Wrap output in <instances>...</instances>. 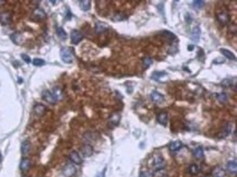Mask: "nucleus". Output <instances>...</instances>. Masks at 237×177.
Masks as SVG:
<instances>
[{
    "label": "nucleus",
    "mask_w": 237,
    "mask_h": 177,
    "mask_svg": "<svg viewBox=\"0 0 237 177\" xmlns=\"http://www.w3.org/2000/svg\"><path fill=\"white\" fill-rule=\"evenodd\" d=\"M161 34L167 35V36H168V37H171V40H175V38H176V36H175V34H173L171 32H168V31H162V32H161Z\"/></svg>",
    "instance_id": "37"
},
{
    "label": "nucleus",
    "mask_w": 237,
    "mask_h": 177,
    "mask_svg": "<svg viewBox=\"0 0 237 177\" xmlns=\"http://www.w3.org/2000/svg\"><path fill=\"white\" fill-rule=\"evenodd\" d=\"M56 33H57V36L59 37L60 40H66L67 38V33L62 27H57Z\"/></svg>",
    "instance_id": "26"
},
{
    "label": "nucleus",
    "mask_w": 237,
    "mask_h": 177,
    "mask_svg": "<svg viewBox=\"0 0 237 177\" xmlns=\"http://www.w3.org/2000/svg\"><path fill=\"white\" fill-rule=\"evenodd\" d=\"M30 149H31V144H30L29 141H23L22 144H21V153L22 155H26L30 152Z\"/></svg>",
    "instance_id": "19"
},
{
    "label": "nucleus",
    "mask_w": 237,
    "mask_h": 177,
    "mask_svg": "<svg viewBox=\"0 0 237 177\" xmlns=\"http://www.w3.org/2000/svg\"><path fill=\"white\" fill-rule=\"evenodd\" d=\"M119 120H120V115L117 114V113H116V114H113L110 116V118H109V121H110V124H111V125H114V126L118 125Z\"/></svg>",
    "instance_id": "24"
},
{
    "label": "nucleus",
    "mask_w": 237,
    "mask_h": 177,
    "mask_svg": "<svg viewBox=\"0 0 237 177\" xmlns=\"http://www.w3.org/2000/svg\"><path fill=\"white\" fill-rule=\"evenodd\" d=\"M157 121H159V124H161V125L163 126L167 125V121H168V115H167V113L166 111H162V113H160V114L157 115Z\"/></svg>",
    "instance_id": "13"
},
{
    "label": "nucleus",
    "mask_w": 237,
    "mask_h": 177,
    "mask_svg": "<svg viewBox=\"0 0 237 177\" xmlns=\"http://www.w3.org/2000/svg\"><path fill=\"white\" fill-rule=\"evenodd\" d=\"M150 96H151V100H152L153 103L159 104V103H162V102L164 101V96L161 94V93H159L157 91H153Z\"/></svg>",
    "instance_id": "9"
},
{
    "label": "nucleus",
    "mask_w": 237,
    "mask_h": 177,
    "mask_svg": "<svg viewBox=\"0 0 237 177\" xmlns=\"http://www.w3.org/2000/svg\"><path fill=\"white\" fill-rule=\"evenodd\" d=\"M70 38H71V43L73 44V45H77V44H79L81 40H82L83 35L80 31H78V30H73V31L71 32Z\"/></svg>",
    "instance_id": "5"
},
{
    "label": "nucleus",
    "mask_w": 237,
    "mask_h": 177,
    "mask_svg": "<svg viewBox=\"0 0 237 177\" xmlns=\"http://www.w3.org/2000/svg\"><path fill=\"white\" fill-rule=\"evenodd\" d=\"M69 159H70L74 164H78V165L82 163V157L80 156V154H79L77 151L70 152V154H69Z\"/></svg>",
    "instance_id": "11"
},
{
    "label": "nucleus",
    "mask_w": 237,
    "mask_h": 177,
    "mask_svg": "<svg viewBox=\"0 0 237 177\" xmlns=\"http://www.w3.org/2000/svg\"><path fill=\"white\" fill-rule=\"evenodd\" d=\"M194 155L196 159H202L204 153H203V148L202 146H197V148L194 150Z\"/></svg>",
    "instance_id": "22"
},
{
    "label": "nucleus",
    "mask_w": 237,
    "mask_h": 177,
    "mask_svg": "<svg viewBox=\"0 0 237 177\" xmlns=\"http://www.w3.org/2000/svg\"><path fill=\"white\" fill-rule=\"evenodd\" d=\"M222 85L223 86H232V80L231 79H225V80H223Z\"/></svg>",
    "instance_id": "38"
},
{
    "label": "nucleus",
    "mask_w": 237,
    "mask_h": 177,
    "mask_svg": "<svg viewBox=\"0 0 237 177\" xmlns=\"http://www.w3.org/2000/svg\"><path fill=\"white\" fill-rule=\"evenodd\" d=\"M75 173H77V167H75L73 164H71V163L67 164V165L62 169V174L65 175L66 177L73 176Z\"/></svg>",
    "instance_id": "4"
},
{
    "label": "nucleus",
    "mask_w": 237,
    "mask_h": 177,
    "mask_svg": "<svg viewBox=\"0 0 237 177\" xmlns=\"http://www.w3.org/2000/svg\"><path fill=\"white\" fill-rule=\"evenodd\" d=\"M80 8L82 9L83 11H88V10L91 8V1H89V0L80 1Z\"/></svg>",
    "instance_id": "25"
},
{
    "label": "nucleus",
    "mask_w": 237,
    "mask_h": 177,
    "mask_svg": "<svg viewBox=\"0 0 237 177\" xmlns=\"http://www.w3.org/2000/svg\"><path fill=\"white\" fill-rule=\"evenodd\" d=\"M0 22L2 24H8L11 22V14L9 12H2L0 14Z\"/></svg>",
    "instance_id": "17"
},
{
    "label": "nucleus",
    "mask_w": 237,
    "mask_h": 177,
    "mask_svg": "<svg viewBox=\"0 0 237 177\" xmlns=\"http://www.w3.org/2000/svg\"><path fill=\"white\" fill-rule=\"evenodd\" d=\"M165 74L166 73L164 71H156V72H154V73H153V76H152V79H153V80H160L161 78L164 77Z\"/></svg>",
    "instance_id": "29"
},
{
    "label": "nucleus",
    "mask_w": 237,
    "mask_h": 177,
    "mask_svg": "<svg viewBox=\"0 0 237 177\" xmlns=\"http://www.w3.org/2000/svg\"><path fill=\"white\" fill-rule=\"evenodd\" d=\"M226 169H227V172H229V174L236 175V173H237V163H236V161H235V160L229 161V162L227 163Z\"/></svg>",
    "instance_id": "12"
},
{
    "label": "nucleus",
    "mask_w": 237,
    "mask_h": 177,
    "mask_svg": "<svg viewBox=\"0 0 237 177\" xmlns=\"http://www.w3.org/2000/svg\"><path fill=\"white\" fill-rule=\"evenodd\" d=\"M200 35H201L200 27H199V26H194L191 31V35H190L191 40H194V42H196V43H198L199 40H200Z\"/></svg>",
    "instance_id": "10"
},
{
    "label": "nucleus",
    "mask_w": 237,
    "mask_h": 177,
    "mask_svg": "<svg viewBox=\"0 0 237 177\" xmlns=\"http://www.w3.org/2000/svg\"><path fill=\"white\" fill-rule=\"evenodd\" d=\"M46 111V107L43 105V104H36L34 106V113L37 115V116H43Z\"/></svg>",
    "instance_id": "16"
},
{
    "label": "nucleus",
    "mask_w": 237,
    "mask_h": 177,
    "mask_svg": "<svg viewBox=\"0 0 237 177\" xmlns=\"http://www.w3.org/2000/svg\"><path fill=\"white\" fill-rule=\"evenodd\" d=\"M140 177H154V174L151 171H144V172H141Z\"/></svg>",
    "instance_id": "35"
},
{
    "label": "nucleus",
    "mask_w": 237,
    "mask_h": 177,
    "mask_svg": "<svg viewBox=\"0 0 237 177\" xmlns=\"http://www.w3.org/2000/svg\"><path fill=\"white\" fill-rule=\"evenodd\" d=\"M108 30V26L104 24L102 22H96L95 24V32H96V34H101V33H104L105 31Z\"/></svg>",
    "instance_id": "14"
},
{
    "label": "nucleus",
    "mask_w": 237,
    "mask_h": 177,
    "mask_svg": "<svg viewBox=\"0 0 237 177\" xmlns=\"http://www.w3.org/2000/svg\"><path fill=\"white\" fill-rule=\"evenodd\" d=\"M181 146H183V143H181V141L177 140V141H173V142L169 143L168 148H169V150H171V151L175 152V151H178L179 149H181Z\"/></svg>",
    "instance_id": "18"
},
{
    "label": "nucleus",
    "mask_w": 237,
    "mask_h": 177,
    "mask_svg": "<svg viewBox=\"0 0 237 177\" xmlns=\"http://www.w3.org/2000/svg\"><path fill=\"white\" fill-rule=\"evenodd\" d=\"M217 100L220 101L221 103H225L226 100H227V95L225 93H221V94H217Z\"/></svg>",
    "instance_id": "34"
},
{
    "label": "nucleus",
    "mask_w": 237,
    "mask_h": 177,
    "mask_svg": "<svg viewBox=\"0 0 237 177\" xmlns=\"http://www.w3.org/2000/svg\"><path fill=\"white\" fill-rule=\"evenodd\" d=\"M21 57H22V59L24 60V61H25L26 63H31V58H30L29 56H27V55L22 54V55H21Z\"/></svg>",
    "instance_id": "39"
},
{
    "label": "nucleus",
    "mask_w": 237,
    "mask_h": 177,
    "mask_svg": "<svg viewBox=\"0 0 237 177\" xmlns=\"http://www.w3.org/2000/svg\"><path fill=\"white\" fill-rule=\"evenodd\" d=\"M213 175H214L215 177H223L224 175H225V172L223 171V169H216L213 171Z\"/></svg>",
    "instance_id": "33"
},
{
    "label": "nucleus",
    "mask_w": 237,
    "mask_h": 177,
    "mask_svg": "<svg viewBox=\"0 0 237 177\" xmlns=\"http://www.w3.org/2000/svg\"><path fill=\"white\" fill-rule=\"evenodd\" d=\"M60 57L63 63H71L73 61V49L70 47H62L60 50Z\"/></svg>",
    "instance_id": "1"
},
{
    "label": "nucleus",
    "mask_w": 237,
    "mask_h": 177,
    "mask_svg": "<svg viewBox=\"0 0 237 177\" xmlns=\"http://www.w3.org/2000/svg\"><path fill=\"white\" fill-rule=\"evenodd\" d=\"M188 50H190V52H191V50H194V45H189L188 46Z\"/></svg>",
    "instance_id": "40"
},
{
    "label": "nucleus",
    "mask_w": 237,
    "mask_h": 177,
    "mask_svg": "<svg viewBox=\"0 0 237 177\" xmlns=\"http://www.w3.org/2000/svg\"><path fill=\"white\" fill-rule=\"evenodd\" d=\"M22 82H23V80L20 78V79H19V83H22Z\"/></svg>",
    "instance_id": "42"
},
{
    "label": "nucleus",
    "mask_w": 237,
    "mask_h": 177,
    "mask_svg": "<svg viewBox=\"0 0 237 177\" xmlns=\"http://www.w3.org/2000/svg\"><path fill=\"white\" fill-rule=\"evenodd\" d=\"M6 2V1H5V0H0V6H1V5H3V3Z\"/></svg>",
    "instance_id": "41"
},
{
    "label": "nucleus",
    "mask_w": 237,
    "mask_h": 177,
    "mask_svg": "<svg viewBox=\"0 0 237 177\" xmlns=\"http://www.w3.org/2000/svg\"><path fill=\"white\" fill-rule=\"evenodd\" d=\"M33 65L36 67H42L45 65V60L40 59V58H35V59L33 60Z\"/></svg>",
    "instance_id": "31"
},
{
    "label": "nucleus",
    "mask_w": 237,
    "mask_h": 177,
    "mask_svg": "<svg viewBox=\"0 0 237 177\" xmlns=\"http://www.w3.org/2000/svg\"><path fill=\"white\" fill-rule=\"evenodd\" d=\"M143 66H144V68H149V67L151 66L152 63H153V59H152L151 57H146L144 59H143Z\"/></svg>",
    "instance_id": "30"
},
{
    "label": "nucleus",
    "mask_w": 237,
    "mask_h": 177,
    "mask_svg": "<svg viewBox=\"0 0 237 177\" xmlns=\"http://www.w3.org/2000/svg\"><path fill=\"white\" fill-rule=\"evenodd\" d=\"M152 166H153L154 171H162L165 166V161L161 155H155L152 160Z\"/></svg>",
    "instance_id": "2"
},
{
    "label": "nucleus",
    "mask_w": 237,
    "mask_h": 177,
    "mask_svg": "<svg viewBox=\"0 0 237 177\" xmlns=\"http://www.w3.org/2000/svg\"><path fill=\"white\" fill-rule=\"evenodd\" d=\"M125 19H126V15L123 14V13H121V12L117 13V14L113 18V20L116 21V22H117V21H123V20H125Z\"/></svg>",
    "instance_id": "32"
},
{
    "label": "nucleus",
    "mask_w": 237,
    "mask_h": 177,
    "mask_svg": "<svg viewBox=\"0 0 237 177\" xmlns=\"http://www.w3.org/2000/svg\"><path fill=\"white\" fill-rule=\"evenodd\" d=\"M204 1L203 0H197V1H194L192 2V7L194 9H201L202 7H204Z\"/></svg>",
    "instance_id": "28"
},
{
    "label": "nucleus",
    "mask_w": 237,
    "mask_h": 177,
    "mask_svg": "<svg viewBox=\"0 0 237 177\" xmlns=\"http://www.w3.org/2000/svg\"><path fill=\"white\" fill-rule=\"evenodd\" d=\"M1 159H2V156H1V152H0V162H1Z\"/></svg>",
    "instance_id": "43"
},
{
    "label": "nucleus",
    "mask_w": 237,
    "mask_h": 177,
    "mask_svg": "<svg viewBox=\"0 0 237 177\" xmlns=\"http://www.w3.org/2000/svg\"><path fill=\"white\" fill-rule=\"evenodd\" d=\"M81 154L83 157H90L93 154V146L90 144H84L81 146Z\"/></svg>",
    "instance_id": "7"
},
{
    "label": "nucleus",
    "mask_w": 237,
    "mask_h": 177,
    "mask_svg": "<svg viewBox=\"0 0 237 177\" xmlns=\"http://www.w3.org/2000/svg\"><path fill=\"white\" fill-rule=\"evenodd\" d=\"M11 40H12V42L14 44H21L22 43V40H21V34L20 33H14V34H12L11 35Z\"/></svg>",
    "instance_id": "27"
},
{
    "label": "nucleus",
    "mask_w": 237,
    "mask_h": 177,
    "mask_svg": "<svg viewBox=\"0 0 237 177\" xmlns=\"http://www.w3.org/2000/svg\"><path fill=\"white\" fill-rule=\"evenodd\" d=\"M232 129H233V124H227L225 126V136H229L232 134Z\"/></svg>",
    "instance_id": "36"
},
{
    "label": "nucleus",
    "mask_w": 237,
    "mask_h": 177,
    "mask_svg": "<svg viewBox=\"0 0 237 177\" xmlns=\"http://www.w3.org/2000/svg\"><path fill=\"white\" fill-rule=\"evenodd\" d=\"M50 92H52L53 95L57 98V101L61 100V97H62V91H61V88H60L59 86H55Z\"/></svg>",
    "instance_id": "20"
},
{
    "label": "nucleus",
    "mask_w": 237,
    "mask_h": 177,
    "mask_svg": "<svg viewBox=\"0 0 237 177\" xmlns=\"http://www.w3.org/2000/svg\"><path fill=\"white\" fill-rule=\"evenodd\" d=\"M42 96H43L44 100H45L46 102H48L49 104H56L58 102L57 98L53 95V93L50 91H44Z\"/></svg>",
    "instance_id": "6"
},
{
    "label": "nucleus",
    "mask_w": 237,
    "mask_h": 177,
    "mask_svg": "<svg viewBox=\"0 0 237 177\" xmlns=\"http://www.w3.org/2000/svg\"><path fill=\"white\" fill-rule=\"evenodd\" d=\"M220 52L223 54V56H225V57L229 58V59H231V60H235V59H236V57H235V54H234V53H232L231 50H229V49H223V48H221Z\"/></svg>",
    "instance_id": "21"
},
{
    "label": "nucleus",
    "mask_w": 237,
    "mask_h": 177,
    "mask_svg": "<svg viewBox=\"0 0 237 177\" xmlns=\"http://www.w3.org/2000/svg\"><path fill=\"white\" fill-rule=\"evenodd\" d=\"M32 18L34 19V20H43L46 18V13L44 11L43 9L40 8H36L33 11V14H32Z\"/></svg>",
    "instance_id": "8"
},
{
    "label": "nucleus",
    "mask_w": 237,
    "mask_h": 177,
    "mask_svg": "<svg viewBox=\"0 0 237 177\" xmlns=\"http://www.w3.org/2000/svg\"><path fill=\"white\" fill-rule=\"evenodd\" d=\"M188 173L190 175H192V176L197 175L198 173H199V166H198L197 164H191V165L188 167Z\"/></svg>",
    "instance_id": "23"
},
{
    "label": "nucleus",
    "mask_w": 237,
    "mask_h": 177,
    "mask_svg": "<svg viewBox=\"0 0 237 177\" xmlns=\"http://www.w3.org/2000/svg\"><path fill=\"white\" fill-rule=\"evenodd\" d=\"M30 167H31V161L29 159H22L20 163V169L22 172H26L29 171Z\"/></svg>",
    "instance_id": "15"
},
{
    "label": "nucleus",
    "mask_w": 237,
    "mask_h": 177,
    "mask_svg": "<svg viewBox=\"0 0 237 177\" xmlns=\"http://www.w3.org/2000/svg\"><path fill=\"white\" fill-rule=\"evenodd\" d=\"M216 19L221 24L225 25V24H227L229 21V15L226 10H219V11L216 12Z\"/></svg>",
    "instance_id": "3"
}]
</instances>
